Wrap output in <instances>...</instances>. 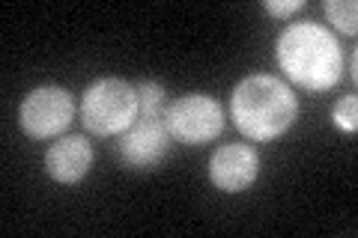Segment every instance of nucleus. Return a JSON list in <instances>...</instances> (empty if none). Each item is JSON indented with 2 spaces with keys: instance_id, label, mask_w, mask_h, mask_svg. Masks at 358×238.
I'll use <instances>...</instances> for the list:
<instances>
[{
  "instance_id": "f257e3e1",
  "label": "nucleus",
  "mask_w": 358,
  "mask_h": 238,
  "mask_svg": "<svg viewBox=\"0 0 358 238\" xmlns=\"http://www.w3.org/2000/svg\"><path fill=\"white\" fill-rule=\"evenodd\" d=\"M278 63L293 84L310 93H326L341 81L343 54L331 33L317 21L289 24L278 36Z\"/></svg>"
},
{
  "instance_id": "f03ea898",
  "label": "nucleus",
  "mask_w": 358,
  "mask_h": 238,
  "mask_svg": "<svg viewBox=\"0 0 358 238\" xmlns=\"http://www.w3.org/2000/svg\"><path fill=\"white\" fill-rule=\"evenodd\" d=\"M299 101L284 81L272 75H251L233 89L230 117L248 140H275L296 122Z\"/></svg>"
},
{
  "instance_id": "7ed1b4c3",
  "label": "nucleus",
  "mask_w": 358,
  "mask_h": 238,
  "mask_svg": "<svg viewBox=\"0 0 358 238\" xmlns=\"http://www.w3.org/2000/svg\"><path fill=\"white\" fill-rule=\"evenodd\" d=\"M81 119L87 131L99 137H114L138 119V89L120 77H99L87 87L81 101Z\"/></svg>"
},
{
  "instance_id": "20e7f679",
  "label": "nucleus",
  "mask_w": 358,
  "mask_h": 238,
  "mask_svg": "<svg viewBox=\"0 0 358 238\" xmlns=\"http://www.w3.org/2000/svg\"><path fill=\"white\" fill-rule=\"evenodd\" d=\"M164 122H167L171 137L179 143H185V146L209 143L224 128V107L212 96L188 93L182 98H176L173 105H167Z\"/></svg>"
},
{
  "instance_id": "39448f33",
  "label": "nucleus",
  "mask_w": 358,
  "mask_h": 238,
  "mask_svg": "<svg viewBox=\"0 0 358 238\" xmlns=\"http://www.w3.org/2000/svg\"><path fill=\"white\" fill-rule=\"evenodd\" d=\"M75 117V101L63 87H39L24 96L18 110V122L27 137L51 140L60 137V131L69 128Z\"/></svg>"
},
{
  "instance_id": "423d86ee",
  "label": "nucleus",
  "mask_w": 358,
  "mask_h": 238,
  "mask_svg": "<svg viewBox=\"0 0 358 238\" xmlns=\"http://www.w3.org/2000/svg\"><path fill=\"white\" fill-rule=\"evenodd\" d=\"M260 173V155L248 143H227L212 152L209 158V179L218 191L227 194H239V191L251 188Z\"/></svg>"
},
{
  "instance_id": "0eeeda50",
  "label": "nucleus",
  "mask_w": 358,
  "mask_h": 238,
  "mask_svg": "<svg viewBox=\"0 0 358 238\" xmlns=\"http://www.w3.org/2000/svg\"><path fill=\"white\" fill-rule=\"evenodd\" d=\"M171 140L173 137L164 119H134V126L120 137V155L134 170H150L162 164Z\"/></svg>"
},
{
  "instance_id": "6e6552de",
  "label": "nucleus",
  "mask_w": 358,
  "mask_h": 238,
  "mask_svg": "<svg viewBox=\"0 0 358 238\" xmlns=\"http://www.w3.org/2000/svg\"><path fill=\"white\" fill-rule=\"evenodd\" d=\"M93 167V146L81 134L63 137L45 152V170L54 182L60 185H78Z\"/></svg>"
},
{
  "instance_id": "1a4fd4ad",
  "label": "nucleus",
  "mask_w": 358,
  "mask_h": 238,
  "mask_svg": "<svg viewBox=\"0 0 358 238\" xmlns=\"http://www.w3.org/2000/svg\"><path fill=\"white\" fill-rule=\"evenodd\" d=\"M134 89H138V119H164L167 110L164 87L155 81H143Z\"/></svg>"
},
{
  "instance_id": "9d476101",
  "label": "nucleus",
  "mask_w": 358,
  "mask_h": 238,
  "mask_svg": "<svg viewBox=\"0 0 358 238\" xmlns=\"http://www.w3.org/2000/svg\"><path fill=\"white\" fill-rule=\"evenodd\" d=\"M322 13H326L329 24H334L341 33L355 36V30H358V3L355 0H326Z\"/></svg>"
},
{
  "instance_id": "9b49d317",
  "label": "nucleus",
  "mask_w": 358,
  "mask_h": 238,
  "mask_svg": "<svg viewBox=\"0 0 358 238\" xmlns=\"http://www.w3.org/2000/svg\"><path fill=\"white\" fill-rule=\"evenodd\" d=\"M334 126L341 131L355 134V128H358V98L355 96H346L334 105Z\"/></svg>"
},
{
  "instance_id": "f8f14e48",
  "label": "nucleus",
  "mask_w": 358,
  "mask_h": 238,
  "mask_svg": "<svg viewBox=\"0 0 358 238\" xmlns=\"http://www.w3.org/2000/svg\"><path fill=\"white\" fill-rule=\"evenodd\" d=\"M263 9L275 18H287V15L299 13V9H305V0H266Z\"/></svg>"
}]
</instances>
